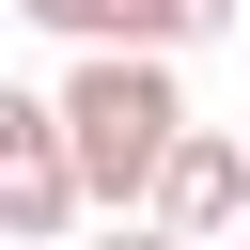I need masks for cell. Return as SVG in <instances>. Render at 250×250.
Returning <instances> with one entry per match:
<instances>
[{"instance_id":"obj_1","label":"cell","mask_w":250,"mask_h":250,"mask_svg":"<svg viewBox=\"0 0 250 250\" xmlns=\"http://www.w3.org/2000/svg\"><path fill=\"white\" fill-rule=\"evenodd\" d=\"M62 125H78V172H94V203H156V172H172V141H188L172 47H78V78H62Z\"/></svg>"},{"instance_id":"obj_2","label":"cell","mask_w":250,"mask_h":250,"mask_svg":"<svg viewBox=\"0 0 250 250\" xmlns=\"http://www.w3.org/2000/svg\"><path fill=\"white\" fill-rule=\"evenodd\" d=\"M78 203H94V172H78L62 94H0V219L47 250V234H78Z\"/></svg>"},{"instance_id":"obj_3","label":"cell","mask_w":250,"mask_h":250,"mask_svg":"<svg viewBox=\"0 0 250 250\" xmlns=\"http://www.w3.org/2000/svg\"><path fill=\"white\" fill-rule=\"evenodd\" d=\"M156 219L219 250V234L250 219V125H188V141H172V172H156Z\"/></svg>"},{"instance_id":"obj_4","label":"cell","mask_w":250,"mask_h":250,"mask_svg":"<svg viewBox=\"0 0 250 250\" xmlns=\"http://www.w3.org/2000/svg\"><path fill=\"white\" fill-rule=\"evenodd\" d=\"M31 31H62V47H125L141 31V0H16Z\"/></svg>"},{"instance_id":"obj_5","label":"cell","mask_w":250,"mask_h":250,"mask_svg":"<svg viewBox=\"0 0 250 250\" xmlns=\"http://www.w3.org/2000/svg\"><path fill=\"white\" fill-rule=\"evenodd\" d=\"M203 31H234V0H141L125 47H203Z\"/></svg>"},{"instance_id":"obj_6","label":"cell","mask_w":250,"mask_h":250,"mask_svg":"<svg viewBox=\"0 0 250 250\" xmlns=\"http://www.w3.org/2000/svg\"><path fill=\"white\" fill-rule=\"evenodd\" d=\"M94 250H203V234H172L156 203H109V234H94Z\"/></svg>"}]
</instances>
